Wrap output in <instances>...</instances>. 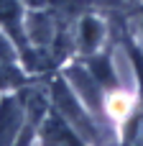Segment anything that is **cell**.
<instances>
[{"mask_svg":"<svg viewBox=\"0 0 143 146\" xmlns=\"http://www.w3.org/2000/svg\"><path fill=\"white\" fill-rule=\"evenodd\" d=\"M136 3H141V5H143V0H136Z\"/></svg>","mask_w":143,"mask_h":146,"instance_id":"3957f363","label":"cell"},{"mask_svg":"<svg viewBox=\"0 0 143 146\" xmlns=\"http://www.w3.org/2000/svg\"><path fill=\"white\" fill-rule=\"evenodd\" d=\"M26 126V98L23 87L0 92V146L18 144Z\"/></svg>","mask_w":143,"mask_h":146,"instance_id":"6da1fadb","label":"cell"},{"mask_svg":"<svg viewBox=\"0 0 143 146\" xmlns=\"http://www.w3.org/2000/svg\"><path fill=\"white\" fill-rule=\"evenodd\" d=\"M38 144H82V139L77 136V131L72 128V123L51 105L41 128H38V136H36Z\"/></svg>","mask_w":143,"mask_h":146,"instance_id":"7a4b0ae2","label":"cell"}]
</instances>
